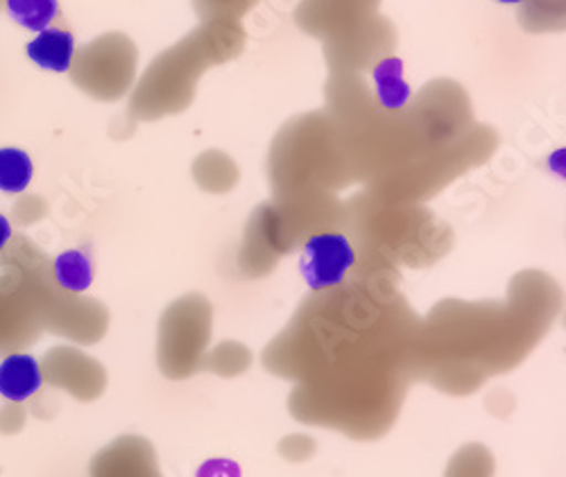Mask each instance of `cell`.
<instances>
[{"label":"cell","mask_w":566,"mask_h":477,"mask_svg":"<svg viewBox=\"0 0 566 477\" xmlns=\"http://www.w3.org/2000/svg\"><path fill=\"white\" fill-rule=\"evenodd\" d=\"M356 265V252L343 233L322 231L311 235L300 261V272L311 290L338 288Z\"/></svg>","instance_id":"cell-1"},{"label":"cell","mask_w":566,"mask_h":477,"mask_svg":"<svg viewBox=\"0 0 566 477\" xmlns=\"http://www.w3.org/2000/svg\"><path fill=\"white\" fill-rule=\"evenodd\" d=\"M28 57L43 71H53V73H66L73 64L75 55V39L69 30L60 28H49L39 32L30 43H28Z\"/></svg>","instance_id":"cell-2"},{"label":"cell","mask_w":566,"mask_h":477,"mask_svg":"<svg viewBox=\"0 0 566 477\" xmlns=\"http://www.w3.org/2000/svg\"><path fill=\"white\" fill-rule=\"evenodd\" d=\"M41 388V369L32 356L14 353L0 362V396L23 403Z\"/></svg>","instance_id":"cell-3"},{"label":"cell","mask_w":566,"mask_h":477,"mask_svg":"<svg viewBox=\"0 0 566 477\" xmlns=\"http://www.w3.org/2000/svg\"><path fill=\"white\" fill-rule=\"evenodd\" d=\"M374 86H376V95H379V103L390 109H403L410 98H412V91L408 86V82L403 80V64L397 57H388L381 64H376L374 73Z\"/></svg>","instance_id":"cell-4"},{"label":"cell","mask_w":566,"mask_h":477,"mask_svg":"<svg viewBox=\"0 0 566 477\" xmlns=\"http://www.w3.org/2000/svg\"><path fill=\"white\" fill-rule=\"evenodd\" d=\"M10 17L32 32H43L60 17V0H6Z\"/></svg>","instance_id":"cell-5"},{"label":"cell","mask_w":566,"mask_h":477,"mask_svg":"<svg viewBox=\"0 0 566 477\" xmlns=\"http://www.w3.org/2000/svg\"><path fill=\"white\" fill-rule=\"evenodd\" d=\"M55 278L64 290L84 293L91 288V283H93V263L80 250L64 252L55 261Z\"/></svg>","instance_id":"cell-6"},{"label":"cell","mask_w":566,"mask_h":477,"mask_svg":"<svg viewBox=\"0 0 566 477\" xmlns=\"http://www.w3.org/2000/svg\"><path fill=\"white\" fill-rule=\"evenodd\" d=\"M32 159L17 148L0 150V190L3 193H23L32 181Z\"/></svg>","instance_id":"cell-7"},{"label":"cell","mask_w":566,"mask_h":477,"mask_svg":"<svg viewBox=\"0 0 566 477\" xmlns=\"http://www.w3.org/2000/svg\"><path fill=\"white\" fill-rule=\"evenodd\" d=\"M492 473V464L490 457L483 453H469L467 459L460 457L451 470L449 477H490Z\"/></svg>","instance_id":"cell-8"},{"label":"cell","mask_w":566,"mask_h":477,"mask_svg":"<svg viewBox=\"0 0 566 477\" xmlns=\"http://www.w3.org/2000/svg\"><path fill=\"white\" fill-rule=\"evenodd\" d=\"M198 477H241V475H239V466L235 464H231L227 459H211L200 468Z\"/></svg>","instance_id":"cell-9"},{"label":"cell","mask_w":566,"mask_h":477,"mask_svg":"<svg viewBox=\"0 0 566 477\" xmlns=\"http://www.w3.org/2000/svg\"><path fill=\"white\" fill-rule=\"evenodd\" d=\"M12 237V224L6 215H0V252L8 245V241Z\"/></svg>","instance_id":"cell-10"},{"label":"cell","mask_w":566,"mask_h":477,"mask_svg":"<svg viewBox=\"0 0 566 477\" xmlns=\"http://www.w3.org/2000/svg\"><path fill=\"white\" fill-rule=\"evenodd\" d=\"M499 3H503V6H518V3H524V0H499Z\"/></svg>","instance_id":"cell-11"}]
</instances>
